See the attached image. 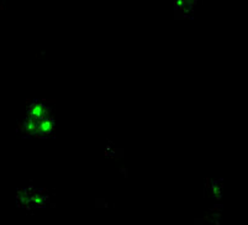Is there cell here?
Returning a JSON list of instances; mask_svg holds the SVG:
<instances>
[{
  "instance_id": "cell-1",
  "label": "cell",
  "mask_w": 248,
  "mask_h": 225,
  "mask_svg": "<svg viewBox=\"0 0 248 225\" xmlns=\"http://www.w3.org/2000/svg\"><path fill=\"white\" fill-rule=\"evenodd\" d=\"M17 129L26 137H46L51 135L55 131V115L51 103L42 99L29 102Z\"/></svg>"
},
{
  "instance_id": "cell-2",
  "label": "cell",
  "mask_w": 248,
  "mask_h": 225,
  "mask_svg": "<svg viewBox=\"0 0 248 225\" xmlns=\"http://www.w3.org/2000/svg\"><path fill=\"white\" fill-rule=\"evenodd\" d=\"M51 194L45 188H37L33 186L20 188L16 193V202L24 209H37L42 208L49 202Z\"/></svg>"
}]
</instances>
